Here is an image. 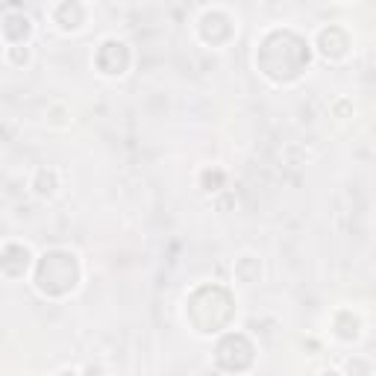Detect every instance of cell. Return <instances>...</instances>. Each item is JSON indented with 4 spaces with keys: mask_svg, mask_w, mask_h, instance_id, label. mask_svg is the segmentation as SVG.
I'll list each match as a JSON object with an SVG mask.
<instances>
[{
    "mask_svg": "<svg viewBox=\"0 0 376 376\" xmlns=\"http://www.w3.org/2000/svg\"><path fill=\"white\" fill-rule=\"evenodd\" d=\"M27 59H30V50H27V47H21V44L12 47V62L21 65V62H27Z\"/></svg>",
    "mask_w": 376,
    "mask_h": 376,
    "instance_id": "obj_10",
    "label": "cell"
},
{
    "mask_svg": "<svg viewBox=\"0 0 376 376\" xmlns=\"http://www.w3.org/2000/svg\"><path fill=\"white\" fill-rule=\"evenodd\" d=\"M56 24L59 27H65V30H74V27H80V21H83V6L80 4H65V6H59L56 9Z\"/></svg>",
    "mask_w": 376,
    "mask_h": 376,
    "instance_id": "obj_8",
    "label": "cell"
},
{
    "mask_svg": "<svg viewBox=\"0 0 376 376\" xmlns=\"http://www.w3.org/2000/svg\"><path fill=\"white\" fill-rule=\"evenodd\" d=\"M127 65H130V50H127V44H121L115 39L100 44V50H97V68L103 71V74H109V77L123 74V68H127Z\"/></svg>",
    "mask_w": 376,
    "mask_h": 376,
    "instance_id": "obj_4",
    "label": "cell"
},
{
    "mask_svg": "<svg viewBox=\"0 0 376 376\" xmlns=\"http://www.w3.org/2000/svg\"><path fill=\"white\" fill-rule=\"evenodd\" d=\"M259 65L262 71L271 80H294L300 77V71L309 65V44L300 39V35L291 32L289 39V50H277L271 42H262V50H259Z\"/></svg>",
    "mask_w": 376,
    "mask_h": 376,
    "instance_id": "obj_1",
    "label": "cell"
},
{
    "mask_svg": "<svg viewBox=\"0 0 376 376\" xmlns=\"http://www.w3.org/2000/svg\"><path fill=\"white\" fill-rule=\"evenodd\" d=\"M80 279V265L74 253H65V250H53L44 253V259L39 262V271H35V282H39V291L59 297L68 294Z\"/></svg>",
    "mask_w": 376,
    "mask_h": 376,
    "instance_id": "obj_2",
    "label": "cell"
},
{
    "mask_svg": "<svg viewBox=\"0 0 376 376\" xmlns=\"http://www.w3.org/2000/svg\"><path fill=\"white\" fill-rule=\"evenodd\" d=\"M27 32H30V18L27 15H9L6 21H4V35L9 42H24L27 39Z\"/></svg>",
    "mask_w": 376,
    "mask_h": 376,
    "instance_id": "obj_7",
    "label": "cell"
},
{
    "mask_svg": "<svg viewBox=\"0 0 376 376\" xmlns=\"http://www.w3.org/2000/svg\"><path fill=\"white\" fill-rule=\"evenodd\" d=\"M27 267H30V253H27V247L9 244L4 253H0V271H4L6 277H21Z\"/></svg>",
    "mask_w": 376,
    "mask_h": 376,
    "instance_id": "obj_5",
    "label": "cell"
},
{
    "mask_svg": "<svg viewBox=\"0 0 376 376\" xmlns=\"http://www.w3.org/2000/svg\"><path fill=\"white\" fill-rule=\"evenodd\" d=\"M221 180H224V176H221V174H206V176H203V183H206V186H212V183H214V186H218Z\"/></svg>",
    "mask_w": 376,
    "mask_h": 376,
    "instance_id": "obj_11",
    "label": "cell"
},
{
    "mask_svg": "<svg viewBox=\"0 0 376 376\" xmlns=\"http://www.w3.org/2000/svg\"><path fill=\"white\" fill-rule=\"evenodd\" d=\"M59 376H77V373H68V370H65V373H59Z\"/></svg>",
    "mask_w": 376,
    "mask_h": 376,
    "instance_id": "obj_12",
    "label": "cell"
},
{
    "mask_svg": "<svg viewBox=\"0 0 376 376\" xmlns=\"http://www.w3.org/2000/svg\"><path fill=\"white\" fill-rule=\"evenodd\" d=\"M35 191H39L42 197H50L53 191H56V174H53V171H39V176H35Z\"/></svg>",
    "mask_w": 376,
    "mask_h": 376,
    "instance_id": "obj_9",
    "label": "cell"
},
{
    "mask_svg": "<svg viewBox=\"0 0 376 376\" xmlns=\"http://www.w3.org/2000/svg\"><path fill=\"white\" fill-rule=\"evenodd\" d=\"M320 50H324L327 56H332V59L344 56V50H347V35H344V30L329 27V30L320 32Z\"/></svg>",
    "mask_w": 376,
    "mask_h": 376,
    "instance_id": "obj_6",
    "label": "cell"
},
{
    "mask_svg": "<svg viewBox=\"0 0 376 376\" xmlns=\"http://www.w3.org/2000/svg\"><path fill=\"white\" fill-rule=\"evenodd\" d=\"M214 359H218V365L224 370L238 373V370L250 368V362H253V347H250V341H247L244 335H226L224 341L218 344Z\"/></svg>",
    "mask_w": 376,
    "mask_h": 376,
    "instance_id": "obj_3",
    "label": "cell"
},
{
    "mask_svg": "<svg viewBox=\"0 0 376 376\" xmlns=\"http://www.w3.org/2000/svg\"><path fill=\"white\" fill-rule=\"evenodd\" d=\"M324 376H338V373H332V370H329V373H324Z\"/></svg>",
    "mask_w": 376,
    "mask_h": 376,
    "instance_id": "obj_13",
    "label": "cell"
}]
</instances>
